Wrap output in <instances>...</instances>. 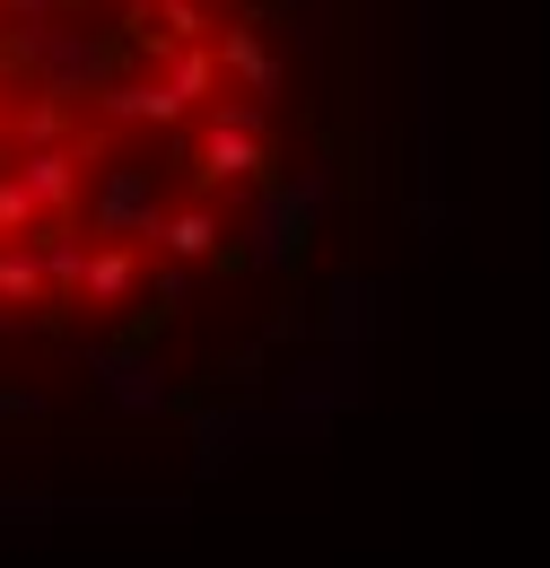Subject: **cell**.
Listing matches in <instances>:
<instances>
[{"label":"cell","mask_w":550,"mask_h":568,"mask_svg":"<svg viewBox=\"0 0 550 568\" xmlns=\"http://www.w3.org/2000/svg\"><path fill=\"white\" fill-rule=\"evenodd\" d=\"M367 403V351H324V358H297V376H288V412H306V420H342Z\"/></svg>","instance_id":"2"},{"label":"cell","mask_w":550,"mask_h":568,"mask_svg":"<svg viewBox=\"0 0 550 568\" xmlns=\"http://www.w3.org/2000/svg\"><path fill=\"white\" fill-rule=\"evenodd\" d=\"M96 123H184V105L157 79H105L96 88Z\"/></svg>","instance_id":"8"},{"label":"cell","mask_w":550,"mask_h":568,"mask_svg":"<svg viewBox=\"0 0 550 568\" xmlns=\"http://www.w3.org/2000/svg\"><path fill=\"white\" fill-rule=\"evenodd\" d=\"M193 175L202 184H254L263 175V105H245V97L210 105V123L193 132Z\"/></svg>","instance_id":"1"},{"label":"cell","mask_w":550,"mask_h":568,"mask_svg":"<svg viewBox=\"0 0 550 568\" xmlns=\"http://www.w3.org/2000/svg\"><path fill=\"white\" fill-rule=\"evenodd\" d=\"M306 236H315V227L279 202V184H263L254 211H245V263H254V272H288V263L306 254Z\"/></svg>","instance_id":"5"},{"label":"cell","mask_w":550,"mask_h":568,"mask_svg":"<svg viewBox=\"0 0 550 568\" xmlns=\"http://www.w3.org/2000/svg\"><path fill=\"white\" fill-rule=\"evenodd\" d=\"M62 132H70V105L35 88V97L18 105V158H27V149H62Z\"/></svg>","instance_id":"13"},{"label":"cell","mask_w":550,"mask_h":568,"mask_svg":"<svg viewBox=\"0 0 550 568\" xmlns=\"http://www.w3.org/2000/svg\"><path fill=\"white\" fill-rule=\"evenodd\" d=\"M96 385L123 403V412H166V376L149 358H123V351H96Z\"/></svg>","instance_id":"9"},{"label":"cell","mask_w":550,"mask_h":568,"mask_svg":"<svg viewBox=\"0 0 550 568\" xmlns=\"http://www.w3.org/2000/svg\"><path fill=\"white\" fill-rule=\"evenodd\" d=\"M210 53H218V79H236V88H245V105L279 88V53L254 36V27H218V44H210Z\"/></svg>","instance_id":"7"},{"label":"cell","mask_w":550,"mask_h":568,"mask_svg":"<svg viewBox=\"0 0 550 568\" xmlns=\"http://www.w3.org/2000/svg\"><path fill=\"white\" fill-rule=\"evenodd\" d=\"M35 412H44L35 394H18V385H0V420H35Z\"/></svg>","instance_id":"16"},{"label":"cell","mask_w":550,"mask_h":568,"mask_svg":"<svg viewBox=\"0 0 550 568\" xmlns=\"http://www.w3.org/2000/svg\"><path fill=\"white\" fill-rule=\"evenodd\" d=\"M149 236H157V254L184 272V263H210V254L227 245V219L210 211V202H184V211H157V227H149Z\"/></svg>","instance_id":"6"},{"label":"cell","mask_w":550,"mask_h":568,"mask_svg":"<svg viewBox=\"0 0 550 568\" xmlns=\"http://www.w3.org/2000/svg\"><path fill=\"white\" fill-rule=\"evenodd\" d=\"M236 9H245V0H202V18H236Z\"/></svg>","instance_id":"17"},{"label":"cell","mask_w":550,"mask_h":568,"mask_svg":"<svg viewBox=\"0 0 550 568\" xmlns=\"http://www.w3.org/2000/svg\"><path fill=\"white\" fill-rule=\"evenodd\" d=\"M279 202H288V211L315 227V219L333 211V166H297V184H279Z\"/></svg>","instance_id":"15"},{"label":"cell","mask_w":550,"mask_h":568,"mask_svg":"<svg viewBox=\"0 0 550 568\" xmlns=\"http://www.w3.org/2000/svg\"><path fill=\"white\" fill-rule=\"evenodd\" d=\"M79 166H88V141H62V149H27L9 175L27 184V202H35V219H44V227H62L70 202H79Z\"/></svg>","instance_id":"3"},{"label":"cell","mask_w":550,"mask_h":568,"mask_svg":"<svg viewBox=\"0 0 550 568\" xmlns=\"http://www.w3.org/2000/svg\"><path fill=\"white\" fill-rule=\"evenodd\" d=\"M44 297V272H35V245H0V306H35Z\"/></svg>","instance_id":"14"},{"label":"cell","mask_w":550,"mask_h":568,"mask_svg":"<svg viewBox=\"0 0 550 568\" xmlns=\"http://www.w3.org/2000/svg\"><path fill=\"white\" fill-rule=\"evenodd\" d=\"M367 297H376V288L358 281V272L333 281V297H324V306H333V315H324V342H333V351H367V324H376V315H367Z\"/></svg>","instance_id":"11"},{"label":"cell","mask_w":550,"mask_h":568,"mask_svg":"<svg viewBox=\"0 0 550 568\" xmlns=\"http://www.w3.org/2000/svg\"><path fill=\"white\" fill-rule=\"evenodd\" d=\"M157 88L193 114V105H210L227 79H218V53H210V44H184V53H166V62H157Z\"/></svg>","instance_id":"10"},{"label":"cell","mask_w":550,"mask_h":568,"mask_svg":"<svg viewBox=\"0 0 550 568\" xmlns=\"http://www.w3.org/2000/svg\"><path fill=\"white\" fill-rule=\"evenodd\" d=\"M88 219H96V236H105V245L149 236V227H157V175H149V166H114V175L96 184Z\"/></svg>","instance_id":"4"},{"label":"cell","mask_w":550,"mask_h":568,"mask_svg":"<svg viewBox=\"0 0 550 568\" xmlns=\"http://www.w3.org/2000/svg\"><path fill=\"white\" fill-rule=\"evenodd\" d=\"M79 288L96 297V306H123L140 288V254L132 245H88V272H79Z\"/></svg>","instance_id":"12"}]
</instances>
